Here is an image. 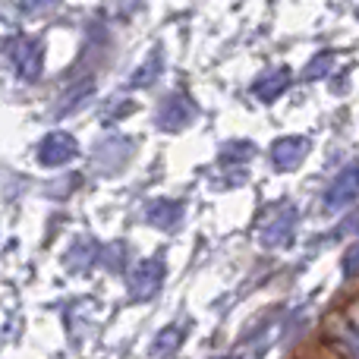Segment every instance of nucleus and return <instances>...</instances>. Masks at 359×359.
I'll use <instances>...</instances> for the list:
<instances>
[{"mask_svg": "<svg viewBox=\"0 0 359 359\" xmlns=\"http://www.w3.org/2000/svg\"><path fill=\"white\" fill-rule=\"evenodd\" d=\"M164 274H168V268H164V259H158V255H151V259H142L130 271V293H133V299H139V303H142V299H151L158 290H161Z\"/></svg>", "mask_w": 359, "mask_h": 359, "instance_id": "1", "label": "nucleus"}, {"mask_svg": "<svg viewBox=\"0 0 359 359\" xmlns=\"http://www.w3.org/2000/svg\"><path fill=\"white\" fill-rule=\"evenodd\" d=\"M293 227H297V208H293V205H280V208H274L271 215L262 221L259 243L265 249H280L284 243H290Z\"/></svg>", "mask_w": 359, "mask_h": 359, "instance_id": "2", "label": "nucleus"}, {"mask_svg": "<svg viewBox=\"0 0 359 359\" xmlns=\"http://www.w3.org/2000/svg\"><path fill=\"white\" fill-rule=\"evenodd\" d=\"M10 60L25 82H35L44 67V44L38 38H16V41H10Z\"/></svg>", "mask_w": 359, "mask_h": 359, "instance_id": "3", "label": "nucleus"}, {"mask_svg": "<svg viewBox=\"0 0 359 359\" xmlns=\"http://www.w3.org/2000/svg\"><path fill=\"white\" fill-rule=\"evenodd\" d=\"M196 117H198V111H196V104H192L189 95L174 92V95L164 98L161 111H158V126L177 133V130H186L189 123H196Z\"/></svg>", "mask_w": 359, "mask_h": 359, "instance_id": "4", "label": "nucleus"}, {"mask_svg": "<svg viewBox=\"0 0 359 359\" xmlns=\"http://www.w3.org/2000/svg\"><path fill=\"white\" fill-rule=\"evenodd\" d=\"M76 155H79V142H76L69 133H63V130L48 133V136L38 142V161H41L44 168H60V164H69Z\"/></svg>", "mask_w": 359, "mask_h": 359, "instance_id": "5", "label": "nucleus"}, {"mask_svg": "<svg viewBox=\"0 0 359 359\" xmlns=\"http://www.w3.org/2000/svg\"><path fill=\"white\" fill-rule=\"evenodd\" d=\"M356 192H359V164H350V168H344L334 183L328 186V192H325V205H328L331 211H337L347 202H353Z\"/></svg>", "mask_w": 359, "mask_h": 359, "instance_id": "6", "label": "nucleus"}, {"mask_svg": "<svg viewBox=\"0 0 359 359\" xmlns=\"http://www.w3.org/2000/svg\"><path fill=\"white\" fill-rule=\"evenodd\" d=\"M306 149H309V142L306 139H299V136H284V139H278V142L271 145V164L278 170H297L299 164H303V158H306Z\"/></svg>", "mask_w": 359, "mask_h": 359, "instance_id": "7", "label": "nucleus"}, {"mask_svg": "<svg viewBox=\"0 0 359 359\" xmlns=\"http://www.w3.org/2000/svg\"><path fill=\"white\" fill-rule=\"evenodd\" d=\"M290 79H293L290 69H287V67H278V69H271V73H265L262 79H255L252 95H255L259 101H265V104H271L274 98H280V95L287 92Z\"/></svg>", "mask_w": 359, "mask_h": 359, "instance_id": "8", "label": "nucleus"}, {"mask_svg": "<svg viewBox=\"0 0 359 359\" xmlns=\"http://www.w3.org/2000/svg\"><path fill=\"white\" fill-rule=\"evenodd\" d=\"M145 221L158 230H174L177 224L183 221V208H180V202H174V198H158V202L149 205Z\"/></svg>", "mask_w": 359, "mask_h": 359, "instance_id": "9", "label": "nucleus"}, {"mask_svg": "<svg viewBox=\"0 0 359 359\" xmlns=\"http://www.w3.org/2000/svg\"><path fill=\"white\" fill-rule=\"evenodd\" d=\"M183 337H186V328H183V325H168V328H164L161 334L151 341V350H149V353L155 356V359L174 356L177 350H180V344H183Z\"/></svg>", "mask_w": 359, "mask_h": 359, "instance_id": "10", "label": "nucleus"}, {"mask_svg": "<svg viewBox=\"0 0 359 359\" xmlns=\"http://www.w3.org/2000/svg\"><path fill=\"white\" fill-rule=\"evenodd\" d=\"M164 69V60H161V50H151L149 57H145V63L142 67H136V73H133V86H139V88H145V86H151V82L158 79V73Z\"/></svg>", "mask_w": 359, "mask_h": 359, "instance_id": "11", "label": "nucleus"}, {"mask_svg": "<svg viewBox=\"0 0 359 359\" xmlns=\"http://www.w3.org/2000/svg\"><path fill=\"white\" fill-rule=\"evenodd\" d=\"M356 274H359V243H356L353 249H350L347 255H344V278L353 280Z\"/></svg>", "mask_w": 359, "mask_h": 359, "instance_id": "12", "label": "nucleus"}, {"mask_svg": "<svg viewBox=\"0 0 359 359\" xmlns=\"http://www.w3.org/2000/svg\"><path fill=\"white\" fill-rule=\"evenodd\" d=\"M328 63H331V54H322V60H312L309 63L306 76H309V79H316V73H325V67H328Z\"/></svg>", "mask_w": 359, "mask_h": 359, "instance_id": "13", "label": "nucleus"}, {"mask_svg": "<svg viewBox=\"0 0 359 359\" xmlns=\"http://www.w3.org/2000/svg\"><path fill=\"white\" fill-rule=\"evenodd\" d=\"M215 359H236V356H215Z\"/></svg>", "mask_w": 359, "mask_h": 359, "instance_id": "14", "label": "nucleus"}]
</instances>
